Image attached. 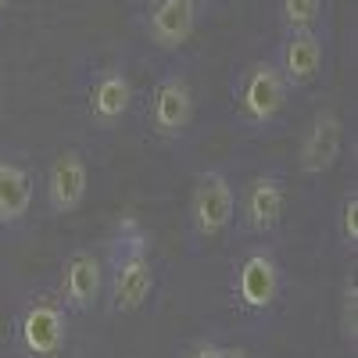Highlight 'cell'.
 I'll use <instances>...</instances> for the list:
<instances>
[{
  "label": "cell",
  "instance_id": "obj_1",
  "mask_svg": "<svg viewBox=\"0 0 358 358\" xmlns=\"http://www.w3.org/2000/svg\"><path fill=\"white\" fill-rule=\"evenodd\" d=\"M104 273H108L111 312L143 308V301L155 290V251H151V233L140 226V219L133 215L118 219Z\"/></svg>",
  "mask_w": 358,
  "mask_h": 358
},
{
  "label": "cell",
  "instance_id": "obj_20",
  "mask_svg": "<svg viewBox=\"0 0 358 358\" xmlns=\"http://www.w3.org/2000/svg\"><path fill=\"white\" fill-rule=\"evenodd\" d=\"M4 8H8V0H0V15H4Z\"/></svg>",
  "mask_w": 358,
  "mask_h": 358
},
{
  "label": "cell",
  "instance_id": "obj_10",
  "mask_svg": "<svg viewBox=\"0 0 358 358\" xmlns=\"http://www.w3.org/2000/svg\"><path fill=\"white\" fill-rule=\"evenodd\" d=\"M344 147V122L337 111H319L312 118V126L301 136V147H297V169L301 176H322L330 172L341 158Z\"/></svg>",
  "mask_w": 358,
  "mask_h": 358
},
{
  "label": "cell",
  "instance_id": "obj_17",
  "mask_svg": "<svg viewBox=\"0 0 358 358\" xmlns=\"http://www.w3.org/2000/svg\"><path fill=\"white\" fill-rule=\"evenodd\" d=\"M341 337L351 351L358 348V283L355 280H348L341 294Z\"/></svg>",
  "mask_w": 358,
  "mask_h": 358
},
{
  "label": "cell",
  "instance_id": "obj_18",
  "mask_svg": "<svg viewBox=\"0 0 358 358\" xmlns=\"http://www.w3.org/2000/svg\"><path fill=\"white\" fill-rule=\"evenodd\" d=\"M222 344L219 341H197L190 351H187V358H222Z\"/></svg>",
  "mask_w": 358,
  "mask_h": 358
},
{
  "label": "cell",
  "instance_id": "obj_3",
  "mask_svg": "<svg viewBox=\"0 0 358 358\" xmlns=\"http://www.w3.org/2000/svg\"><path fill=\"white\" fill-rule=\"evenodd\" d=\"M283 268L273 248H251L229 276V294L244 315H265L280 301Z\"/></svg>",
  "mask_w": 358,
  "mask_h": 358
},
{
  "label": "cell",
  "instance_id": "obj_2",
  "mask_svg": "<svg viewBox=\"0 0 358 358\" xmlns=\"http://www.w3.org/2000/svg\"><path fill=\"white\" fill-rule=\"evenodd\" d=\"M287 101H290V86L283 83L273 62H251L233 79L236 122L251 133H265L268 126H276L280 115L287 111Z\"/></svg>",
  "mask_w": 358,
  "mask_h": 358
},
{
  "label": "cell",
  "instance_id": "obj_13",
  "mask_svg": "<svg viewBox=\"0 0 358 358\" xmlns=\"http://www.w3.org/2000/svg\"><path fill=\"white\" fill-rule=\"evenodd\" d=\"M104 294V262L94 251H72L62 268V305L72 312H90Z\"/></svg>",
  "mask_w": 358,
  "mask_h": 358
},
{
  "label": "cell",
  "instance_id": "obj_16",
  "mask_svg": "<svg viewBox=\"0 0 358 358\" xmlns=\"http://www.w3.org/2000/svg\"><path fill=\"white\" fill-rule=\"evenodd\" d=\"M337 241L344 251H358V190H348L337 208Z\"/></svg>",
  "mask_w": 358,
  "mask_h": 358
},
{
  "label": "cell",
  "instance_id": "obj_19",
  "mask_svg": "<svg viewBox=\"0 0 358 358\" xmlns=\"http://www.w3.org/2000/svg\"><path fill=\"white\" fill-rule=\"evenodd\" d=\"M222 358H251V355H248L244 348H226V351H222Z\"/></svg>",
  "mask_w": 358,
  "mask_h": 358
},
{
  "label": "cell",
  "instance_id": "obj_7",
  "mask_svg": "<svg viewBox=\"0 0 358 358\" xmlns=\"http://www.w3.org/2000/svg\"><path fill=\"white\" fill-rule=\"evenodd\" d=\"M273 65H276V72L283 76V83L290 86V94H294V90L312 86V83L322 76V65H326V47H322L319 29H297V33H283Z\"/></svg>",
  "mask_w": 358,
  "mask_h": 358
},
{
  "label": "cell",
  "instance_id": "obj_6",
  "mask_svg": "<svg viewBox=\"0 0 358 358\" xmlns=\"http://www.w3.org/2000/svg\"><path fill=\"white\" fill-rule=\"evenodd\" d=\"M147 126L165 143L183 140L194 126V86L183 72H169L151 90V108H147Z\"/></svg>",
  "mask_w": 358,
  "mask_h": 358
},
{
  "label": "cell",
  "instance_id": "obj_15",
  "mask_svg": "<svg viewBox=\"0 0 358 358\" xmlns=\"http://www.w3.org/2000/svg\"><path fill=\"white\" fill-rule=\"evenodd\" d=\"M326 0H276V18L283 33H297V29H315L322 22Z\"/></svg>",
  "mask_w": 358,
  "mask_h": 358
},
{
  "label": "cell",
  "instance_id": "obj_12",
  "mask_svg": "<svg viewBox=\"0 0 358 358\" xmlns=\"http://www.w3.org/2000/svg\"><path fill=\"white\" fill-rule=\"evenodd\" d=\"M47 208L54 215H69L90 194V165L79 151H62L47 172Z\"/></svg>",
  "mask_w": 358,
  "mask_h": 358
},
{
  "label": "cell",
  "instance_id": "obj_11",
  "mask_svg": "<svg viewBox=\"0 0 358 358\" xmlns=\"http://www.w3.org/2000/svg\"><path fill=\"white\" fill-rule=\"evenodd\" d=\"M86 108H90V118H94L97 126H104V129L118 126L133 108V79H129V72L115 69V65L101 69L94 79H90Z\"/></svg>",
  "mask_w": 358,
  "mask_h": 358
},
{
  "label": "cell",
  "instance_id": "obj_5",
  "mask_svg": "<svg viewBox=\"0 0 358 358\" xmlns=\"http://www.w3.org/2000/svg\"><path fill=\"white\" fill-rule=\"evenodd\" d=\"M236 219V190L222 169H204L190 190V233L197 241H215Z\"/></svg>",
  "mask_w": 358,
  "mask_h": 358
},
{
  "label": "cell",
  "instance_id": "obj_4",
  "mask_svg": "<svg viewBox=\"0 0 358 358\" xmlns=\"http://www.w3.org/2000/svg\"><path fill=\"white\" fill-rule=\"evenodd\" d=\"M69 344V315L54 297H33L15 319V351L22 358H62Z\"/></svg>",
  "mask_w": 358,
  "mask_h": 358
},
{
  "label": "cell",
  "instance_id": "obj_8",
  "mask_svg": "<svg viewBox=\"0 0 358 358\" xmlns=\"http://www.w3.org/2000/svg\"><path fill=\"white\" fill-rule=\"evenodd\" d=\"M201 22L197 0H151L143 11V36L158 50H179Z\"/></svg>",
  "mask_w": 358,
  "mask_h": 358
},
{
  "label": "cell",
  "instance_id": "obj_9",
  "mask_svg": "<svg viewBox=\"0 0 358 358\" xmlns=\"http://www.w3.org/2000/svg\"><path fill=\"white\" fill-rule=\"evenodd\" d=\"M283 208H287V187L276 172H258L255 179H248L241 201H236L244 229H251L258 236L276 233V226L283 222Z\"/></svg>",
  "mask_w": 358,
  "mask_h": 358
},
{
  "label": "cell",
  "instance_id": "obj_14",
  "mask_svg": "<svg viewBox=\"0 0 358 358\" xmlns=\"http://www.w3.org/2000/svg\"><path fill=\"white\" fill-rule=\"evenodd\" d=\"M36 179L22 162L0 155V226H18L33 208Z\"/></svg>",
  "mask_w": 358,
  "mask_h": 358
}]
</instances>
